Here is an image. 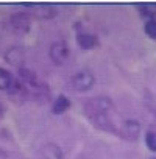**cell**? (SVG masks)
Here are the masks:
<instances>
[{"instance_id":"e0dca14e","label":"cell","mask_w":156,"mask_h":159,"mask_svg":"<svg viewBox=\"0 0 156 159\" xmlns=\"http://www.w3.org/2000/svg\"><path fill=\"white\" fill-rule=\"evenodd\" d=\"M0 159H7V154H5L2 150H0Z\"/></svg>"},{"instance_id":"52a82bcc","label":"cell","mask_w":156,"mask_h":159,"mask_svg":"<svg viewBox=\"0 0 156 159\" xmlns=\"http://www.w3.org/2000/svg\"><path fill=\"white\" fill-rule=\"evenodd\" d=\"M10 25L16 33H27L30 30V16L28 13H16L10 19Z\"/></svg>"},{"instance_id":"8992f818","label":"cell","mask_w":156,"mask_h":159,"mask_svg":"<svg viewBox=\"0 0 156 159\" xmlns=\"http://www.w3.org/2000/svg\"><path fill=\"white\" fill-rule=\"evenodd\" d=\"M119 134L126 140H136L140 134V123L134 119L125 120L119 128Z\"/></svg>"},{"instance_id":"5bb4252c","label":"cell","mask_w":156,"mask_h":159,"mask_svg":"<svg viewBox=\"0 0 156 159\" xmlns=\"http://www.w3.org/2000/svg\"><path fill=\"white\" fill-rule=\"evenodd\" d=\"M145 143L151 151H156V131H148L145 136Z\"/></svg>"},{"instance_id":"277c9868","label":"cell","mask_w":156,"mask_h":159,"mask_svg":"<svg viewBox=\"0 0 156 159\" xmlns=\"http://www.w3.org/2000/svg\"><path fill=\"white\" fill-rule=\"evenodd\" d=\"M48 55H50V59H52L53 64L61 66V64H64V61L67 59L69 47H67L66 42H62V41H56V42H53V44L50 45V52H48Z\"/></svg>"},{"instance_id":"2e32d148","label":"cell","mask_w":156,"mask_h":159,"mask_svg":"<svg viewBox=\"0 0 156 159\" xmlns=\"http://www.w3.org/2000/svg\"><path fill=\"white\" fill-rule=\"evenodd\" d=\"M5 116V108H3V105H0V119H2Z\"/></svg>"},{"instance_id":"5b68a950","label":"cell","mask_w":156,"mask_h":159,"mask_svg":"<svg viewBox=\"0 0 156 159\" xmlns=\"http://www.w3.org/2000/svg\"><path fill=\"white\" fill-rule=\"evenodd\" d=\"M27 8L30 10V14L38 19H52L56 16V8L50 3H30Z\"/></svg>"},{"instance_id":"9a60e30c","label":"cell","mask_w":156,"mask_h":159,"mask_svg":"<svg viewBox=\"0 0 156 159\" xmlns=\"http://www.w3.org/2000/svg\"><path fill=\"white\" fill-rule=\"evenodd\" d=\"M145 33L151 39H156V20H148L145 24Z\"/></svg>"},{"instance_id":"30bf717a","label":"cell","mask_w":156,"mask_h":159,"mask_svg":"<svg viewBox=\"0 0 156 159\" xmlns=\"http://www.w3.org/2000/svg\"><path fill=\"white\" fill-rule=\"evenodd\" d=\"M5 58L10 64L13 66H21V62L24 61V52L19 48V47H11L7 50L5 53Z\"/></svg>"},{"instance_id":"9c48e42d","label":"cell","mask_w":156,"mask_h":159,"mask_svg":"<svg viewBox=\"0 0 156 159\" xmlns=\"http://www.w3.org/2000/svg\"><path fill=\"white\" fill-rule=\"evenodd\" d=\"M76 42H78V45H80L81 48H85V50H91V48H95V47L99 45V39H97V36H94V34H88V33L78 34Z\"/></svg>"},{"instance_id":"7c38bea8","label":"cell","mask_w":156,"mask_h":159,"mask_svg":"<svg viewBox=\"0 0 156 159\" xmlns=\"http://www.w3.org/2000/svg\"><path fill=\"white\" fill-rule=\"evenodd\" d=\"M13 80H14L13 75L7 69L0 67V89H2V91H8L11 83H13Z\"/></svg>"},{"instance_id":"8fae6325","label":"cell","mask_w":156,"mask_h":159,"mask_svg":"<svg viewBox=\"0 0 156 159\" xmlns=\"http://www.w3.org/2000/svg\"><path fill=\"white\" fill-rule=\"evenodd\" d=\"M69 108H70V100L66 95H58L56 100L53 102V106H52V109H53L55 114H62Z\"/></svg>"},{"instance_id":"4fadbf2b","label":"cell","mask_w":156,"mask_h":159,"mask_svg":"<svg viewBox=\"0 0 156 159\" xmlns=\"http://www.w3.org/2000/svg\"><path fill=\"white\" fill-rule=\"evenodd\" d=\"M139 10H140L142 16L151 17L156 14V3H142V5H139Z\"/></svg>"},{"instance_id":"6da1fadb","label":"cell","mask_w":156,"mask_h":159,"mask_svg":"<svg viewBox=\"0 0 156 159\" xmlns=\"http://www.w3.org/2000/svg\"><path fill=\"white\" fill-rule=\"evenodd\" d=\"M94 75L89 70H81V72H76L72 76V88L75 91H89L94 86Z\"/></svg>"},{"instance_id":"ac0fdd59","label":"cell","mask_w":156,"mask_h":159,"mask_svg":"<svg viewBox=\"0 0 156 159\" xmlns=\"http://www.w3.org/2000/svg\"><path fill=\"white\" fill-rule=\"evenodd\" d=\"M153 123L156 125V111H154V117H153Z\"/></svg>"},{"instance_id":"ba28073f","label":"cell","mask_w":156,"mask_h":159,"mask_svg":"<svg viewBox=\"0 0 156 159\" xmlns=\"http://www.w3.org/2000/svg\"><path fill=\"white\" fill-rule=\"evenodd\" d=\"M41 159H62V150L56 143H45L41 148Z\"/></svg>"},{"instance_id":"3957f363","label":"cell","mask_w":156,"mask_h":159,"mask_svg":"<svg viewBox=\"0 0 156 159\" xmlns=\"http://www.w3.org/2000/svg\"><path fill=\"white\" fill-rule=\"evenodd\" d=\"M10 98L13 102H17V103H24L27 98H28V94H30V89L21 81V80H13V83L10 86V89L7 91Z\"/></svg>"},{"instance_id":"7a4b0ae2","label":"cell","mask_w":156,"mask_h":159,"mask_svg":"<svg viewBox=\"0 0 156 159\" xmlns=\"http://www.w3.org/2000/svg\"><path fill=\"white\" fill-rule=\"evenodd\" d=\"M85 111H86V116H91L100 111H112V102L108 97H94L85 103Z\"/></svg>"}]
</instances>
